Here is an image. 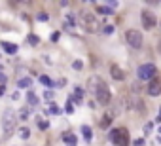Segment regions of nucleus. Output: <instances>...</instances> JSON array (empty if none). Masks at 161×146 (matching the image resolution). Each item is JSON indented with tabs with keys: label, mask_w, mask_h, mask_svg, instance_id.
Listing matches in <instances>:
<instances>
[{
	"label": "nucleus",
	"mask_w": 161,
	"mask_h": 146,
	"mask_svg": "<svg viewBox=\"0 0 161 146\" xmlns=\"http://www.w3.org/2000/svg\"><path fill=\"white\" fill-rule=\"evenodd\" d=\"M93 91H95V99H97V103H99V105H102V106L110 105V101H112V93H110L108 85H106L102 80L97 84V87H95Z\"/></svg>",
	"instance_id": "1"
},
{
	"label": "nucleus",
	"mask_w": 161,
	"mask_h": 146,
	"mask_svg": "<svg viewBox=\"0 0 161 146\" xmlns=\"http://www.w3.org/2000/svg\"><path fill=\"white\" fill-rule=\"evenodd\" d=\"M15 124H17V116L12 108H6L4 114H2V131L6 135H12L13 129H15Z\"/></svg>",
	"instance_id": "2"
},
{
	"label": "nucleus",
	"mask_w": 161,
	"mask_h": 146,
	"mask_svg": "<svg viewBox=\"0 0 161 146\" xmlns=\"http://www.w3.org/2000/svg\"><path fill=\"white\" fill-rule=\"evenodd\" d=\"M82 27L85 29V32L95 34L101 31V23L93 13H82Z\"/></svg>",
	"instance_id": "3"
},
{
	"label": "nucleus",
	"mask_w": 161,
	"mask_h": 146,
	"mask_svg": "<svg viewBox=\"0 0 161 146\" xmlns=\"http://www.w3.org/2000/svg\"><path fill=\"white\" fill-rule=\"evenodd\" d=\"M110 140L116 144V146H129V131H127L125 127L112 129V133H110Z\"/></svg>",
	"instance_id": "4"
},
{
	"label": "nucleus",
	"mask_w": 161,
	"mask_h": 146,
	"mask_svg": "<svg viewBox=\"0 0 161 146\" xmlns=\"http://www.w3.org/2000/svg\"><path fill=\"white\" fill-rule=\"evenodd\" d=\"M125 40L131 47H135V50H139V47H142V32L140 31H136V29H129L125 32Z\"/></svg>",
	"instance_id": "5"
},
{
	"label": "nucleus",
	"mask_w": 161,
	"mask_h": 146,
	"mask_svg": "<svg viewBox=\"0 0 161 146\" xmlns=\"http://www.w3.org/2000/svg\"><path fill=\"white\" fill-rule=\"evenodd\" d=\"M155 72H157L155 65H152V63H146V65H140V66H139V70H136V74H139V78H140V80H144V82H150V80H154V78H155Z\"/></svg>",
	"instance_id": "6"
},
{
	"label": "nucleus",
	"mask_w": 161,
	"mask_h": 146,
	"mask_svg": "<svg viewBox=\"0 0 161 146\" xmlns=\"http://www.w3.org/2000/svg\"><path fill=\"white\" fill-rule=\"evenodd\" d=\"M140 19H142V25H144V29H154V27L157 25V19H155V15H154L150 10H142Z\"/></svg>",
	"instance_id": "7"
},
{
	"label": "nucleus",
	"mask_w": 161,
	"mask_h": 146,
	"mask_svg": "<svg viewBox=\"0 0 161 146\" xmlns=\"http://www.w3.org/2000/svg\"><path fill=\"white\" fill-rule=\"evenodd\" d=\"M146 91H148V95H152V97H157V95L161 93V80H159V78H154V80H150V82H148V87H146Z\"/></svg>",
	"instance_id": "8"
},
{
	"label": "nucleus",
	"mask_w": 161,
	"mask_h": 146,
	"mask_svg": "<svg viewBox=\"0 0 161 146\" xmlns=\"http://www.w3.org/2000/svg\"><path fill=\"white\" fill-rule=\"evenodd\" d=\"M110 74H112V78H114V80H120V82H121V80H125V72H123L118 65H112V66H110Z\"/></svg>",
	"instance_id": "9"
},
{
	"label": "nucleus",
	"mask_w": 161,
	"mask_h": 146,
	"mask_svg": "<svg viewBox=\"0 0 161 146\" xmlns=\"http://www.w3.org/2000/svg\"><path fill=\"white\" fill-rule=\"evenodd\" d=\"M63 139H64L66 146H76V137H74L72 133H64V135H63Z\"/></svg>",
	"instance_id": "10"
},
{
	"label": "nucleus",
	"mask_w": 161,
	"mask_h": 146,
	"mask_svg": "<svg viewBox=\"0 0 161 146\" xmlns=\"http://www.w3.org/2000/svg\"><path fill=\"white\" fill-rule=\"evenodd\" d=\"M31 84H32V80H31V78H21V80L17 82V87L25 89V87H31Z\"/></svg>",
	"instance_id": "11"
},
{
	"label": "nucleus",
	"mask_w": 161,
	"mask_h": 146,
	"mask_svg": "<svg viewBox=\"0 0 161 146\" xmlns=\"http://www.w3.org/2000/svg\"><path fill=\"white\" fill-rule=\"evenodd\" d=\"M2 47H4L8 53H15V51H17V46H15V44H8V42H4Z\"/></svg>",
	"instance_id": "12"
},
{
	"label": "nucleus",
	"mask_w": 161,
	"mask_h": 146,
	"mask_svg": "<svg viewBox=\"0 0 161 146\" xmlns=\"http://www.w3.org/2000/svg\"><path fill=\"white\" fill-rule=\"evenodd\" d=\"M99 12H101V13H106V15H110V13H114L116 10H112L108 4H101V6H99Z\"/></svg>",
	"instance_id": "13"
},
{
	"label": "nucleus",
	"mask_w": 161,
	"mask_h": 146,
	"mask_svg": "<svg viewBox=\"0 0 161 146\" xmlns=\"http://www.w3.org/2000/svg\"><path fill=\"white\" fill-rule=\"evenodd\" d=\"M27 101H29V105H32V106H34V105H38V97H36L32 91H29V95H27Z\"/></svg>",
	"instance_id": "14"
},
{
	"label": "nucleus",
	"mask_w": 161,
	"mask_h": 146,
	"mask_svg": "<svg viewBox=\"0 0 161 146\" xmlns=\"http://www.w3.org/2000/svg\"><path fill=\"white\" fill-rule=\"evenodd\" d=\"M82 135H83L85 140H91V127H89V125H83V127H82Z\"/></svg>",
	"instance_id": "15"
},
{
	"label": "nucleus",
	"mask_w": 161,
	"mask_h": 146,
	"mask_svg": "<svg viewBox=\"0 0 161 146\" xmlns=\"http://www.w3.org/2000/svg\"><path fill=\"white\" fill-rule=\"evenodd\" d=\"M74 97H76L78 103H82V99H83V89H82V87H76V89H74Z\"/></svg>",
	"instance_id": "16"
},
{
	"label": "nucleus",
	"mask_w": 161,
	"mask_h": 146,
	"mask_svg": "<svg viewBox=\"0 0 161 146\" xmlns=\"http://www.w3.org/2000/svg\"><path fill=\"white\" fill-rule=\"evenodd\" d=\"M19 137H21V139H29V137H31V131H29L27 127H21V129H19Z\"/></svg>",
	"instance_id": "17"
},
{
	"label": "nucleus",
	"mask_w": 161,
	"mask_h": 146,
	"mask_svg": "<svg viewBox=\"0 0 161 146\" xmlns=\"http://www.w3.org/2000/svg\"><path fill=\"white\" fill-rule=\"evenodd\" d=\"M40 82H42L44 85H48V87H51V85H53V82H51V80H50L48 76H44V74L40 76Z\"/></svg>",
	"instance_id": "18"
},
{
	"label": "nucleus",
	"mask_w": 161,
	"mask_h": 146,
	"mask_svg": "<svg viewBox=\"0 0 161 146\" xmlns=\"http://www.w3.org/2000/svg\"><path fill=\"white\" fill-rule=\"evenodd\" d=\"M19 118H21V119H27V118H29V110H27V108H21V110H19Z\"/></svg>",
	"instance_id": "19"
},
{
	"label": "nucleus",
	"mask_w": 161,
	"mask_h": 146,
	"mask_svg": "<svg viewBox=\"0 0 161 146\" xmlns=\"http://www.w3.org/2000/svg\"><path fill=\"white\" fill-rule=\"evenodd\" d=\"M29 44L31 46H36L38 44V36L36 34H29Z\"/></svg>",
	"instance_id": "20"
},
{
	"label": "nucleus",
	"mask_w": 161,
	"mask_h": 146,
	"mask_svg": "<svg viewBox=\"0 0 161 146\" xmlns=\"http://www.w3.org/2000/svg\"><path fill=\"white\" fill-rule=\"evenodd\" d=\"M48 125H50V124H48L45 119H40V118H38V127H40V129H48Z\"/></svg>",
	"instance_id": "21"
},
{
	"label": "nucleus",
	"mask_w": 161,
	"mask_h": 146,
	"mask_svg": "<svg viewBox=\"0 0 161 146\" xmlns=\"http://www.w3.org/2000/svg\"><path fill=\"white\" fill-rule=\"evenodd\" d=\"M72 66H74V70H82V68H83V63H82V61H74Z\"/></svg>",
	"instance_id": "22"
},
{
	"label": "nucleus",
	"mask_w": 161,
	"mask_h": 146,
	"mask_svg": "<svg viewBox=\"0 0 161 146\" xmlns=\"http://www.w3.org/2000/svg\"><path fill=\"white\" fill-rule=\"evenodd\" d=\"M50 112H51V114H61V108H59L57 105H51V106H50Z\"/></svg>",
	"instance_id": "23"
},
{
	"label": "nucleus",
	"mask_w": 161,
	"mask_h": 146,
	"mask_svg": "<svg viewBox=\"0 0 161 146\" xmlns=\"http://www.w3.org/2000/svg\"><path fill=\"white\" fill-rule=\"evenodd\" d=\"M44 99H48V101H51V99H53V91H50V89H48V91L44 93Z\"/></svg>",
	"instance_id": "24"
},
{
	"label": "nucleus",
	"mask_w": 161,
	"mask_h": 146,
	"mask_svg": "<svg viewBox=\"0 0 161 146\" xmlns=\"http://www.w3.org/2000/svg\"><path fill=\"white\" fill-rule=\"evenodd\" d=\"M144 133H146V135H150V133H152V124H150V121L144 125Z\"/></svg>",
	"instance_id": "25"
},
{
	"label": "nucleus",
	"mask_w": 161,
	"mask_h": 146,
	"mask_svg": "<svg viewBox=\"0 0 161 146\" xmlns=\"http://www.w3.org/2000/svg\"><path fill=\"white\" fill-rule=\"evenodd\" d=\"M72 110H74V106H72L70 101H68V103H66V112H68V114H72Z\"/></svg>",
	"instance_id": "26"
},
{
	"label": "nucleus",
	"mask_w": 161,
	"mask_h": 146,
	"mask_svg": "<svg viewBox=\"0 0 161 146\" xmlns=\"http://www.w3.org/2000/svg\"><path fill=\"white\" fill-rule=\"evenodd\" d=\"M66 23H70V27L74 25V17L72 15H66Z\"/></svg>",
	"instance_id": "27"
},
{
	"label": "nucleus",
	"mask_w": 161,
	"mask_h": 146,
	"mask_svg": "<svg viewBox=\"0 0 161 146\" xmlns=\"http://www.w3.org/2000/svg\"><path fill=\"white\" fill-rule=\"evenodd\" d=\"M59 36H61L59 32H53V34H51V42H57V40H59Z\"/></svg>",
	"instance_id": "28"
},
{
	"label": "nucleus",
	"mask_w": 161,
	"mask_h": 146,
	"mask_svg": "<svg viewBox=\"0 0 161 146\" xmlns=\"http://www.w3.org/2000/svg\"><path fill=\"white\" fill-rule=\"evenodd\" d=\"M112 31H114V27H112V25H108V27H104V32H106V34H110Z\"/></svg>",
	"instance_id": "29"
},
{
	"label": "nucleus",
	"mask_w": 161,
	"mask_h": 146,
	"mask_svg": "<svg viewBox=\"0 0 161 146\" xmlns=\"http://www.w3.org/2000/svg\"><path fill=\"white\" fill-rule=\"evenodd\" d=\"M144 144V140L142 139H139V140H135V146H142Z\"/></svg>",
	"instance_id": "30"
},
{
	"label": "nucleus",
	"mask_w": 161,
	"mask_h": 146,
	"mask_svg": "<svg viewBox=\"0 0 161 146\" xmlns=\"http://www.w3.org/2000/svg\"><path fill=\"white\" fill-rule=\"evenodd\" d=\"M38 19H42V21H45V19H48V15H45V13H40V15H38Z\"/></svg>",
	"instance_id": "31"
},
{
	"label": "nucleus",
	"mask_w": 161,
	"mask_h": 146,
	"mask_svg": "<svg viewBox=\"0 0 161 146\" xmlns=\"http://www.w3.org/2000/svg\"><path fill=\"white\" fill-rule=\"evenodd\" d=\"M4 91H6V87H4V85H0V95H2Z\"/></svg>",
	"instance_id": "32"
},
{
	"label": "nucleus",
	"mask_w": 161,
	"mask_h": 146,
	"mask_svg": "<svg viewBox=\"0 0 161 146\" xmlns=\"http://www.w3.org/2000/svg\"><path fill=\"white\" fill-rule=\"evenodd\" d=\"M159 50H161V44H159Z\"/></svg>",
	"instance_id": "33"
}]
</instances>
